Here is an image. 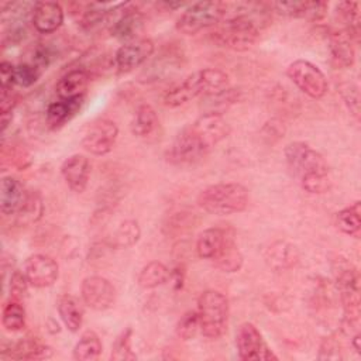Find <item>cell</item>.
I'll list each match as a JSON object with an SVG mask.
<instances>
[{
	"label": "cell",
	"mask_w": 361,
	"mask_h": 361,
	"mask_svg": "<svg viewBox=\"0 0 361 361\" xmlns=\"http://www.w3.org/2000/svg\"><path fill=\"white\" fill-rule=\"evenodd\" d=\"M113 21L110 23V32L118 39L133 41L142 30V14L128 3H117L113 8Z\"/></svg>",
	"instance_id": "4fadbf2b"
},
{
	"label": "cell",
	"mask_w": 361,
	"mask_h": 361,
	"mask_svg": "<svg viewBox=\"0 0 361 361\" xmlns=\"http://www.w3.org/2000/svg\"><path fill=\"white\" fill-rule=\"evenodd\" d=\"M200 331L199 316L196 310H188L176 323V334L182 340L193 338Z\"/></svg>",
	"instance_id": "74e56055"
},
{
	"label": "cell",
	"mask_w": 361,
	"mask_h": 361,
	"mask_svg": "<svg viewBox=\"0 0 361 361\" xmlns=\"http://www.w3.org/2000/svg\"><path fill=\"white\" fill-rule=\"evenodd\" d=\"M343 99L345 102V104L348 106L350 111L358 117V113H360V97H358V90L355 86L353 85H347L344 89H343Z\"/></svg>",
	"instance_id": "b9f144b4"
},
{
	"label": "cell",
	"mask_w": 361,
	"mask_h": 361,
	"mask_svg": "<svg viewBox=\"0 0 361 361\" xmlns=\"http://www.w3.org/2000/svg\"><path fill=\"white\" fill-rule=\"evenodd\" d=\"M224 1H197L180 14L176 21V30L182 34L193 35L220 23L224 18Z\"/></svg>",
	"instance_id": "8992f818"
},
{
	"label": "cell",
	"mask_w": 361,
	"mask_h": 361,
	"mask_svg": "<svg viewBox=\"0 0 361 361\" xmlns=\"http://www.w3.org/2000/svg\"><path fill=\"white\" fill-rule=\"evenodd\" d=\"M309 3L307 0L302 1H275L271 3L269 7H272L278 14L285 17H293V18H306L309 11Z\"/></svg>",
	"instance_id": "ab89813d"
},
{
	"label": "cell",
	"mask_w": 361,
	"mask_h": 361,
	"mask_svg": "<svg viewBox=\"0 0 361 361\" xmlns=\"http://www.w3.org/2000/svg\"><path fill=\"white\" fill-rule=\"evenodd\" d=\"M286 75L298 89L312 99H320L327 92L329 83L326 75L319 66L309 61H293L286 68Z\"/></svg>",
	"instance_id": "52a82bcc"
},
{
	"label": "cell",
	"mask_w": 361,
	"mask_h": 361,
	"mask_svg": "<svg viewBox=\"0 0 361 361\" xmlns=\"http://www.w3.org/2000/svg\"><path fill=\"white\" fill-rule=\"evenodd\" d=\"M158 126L159 120L152 106L141 104L137 107L131 121V131L134 135L140 138H147L157 131Z\"/></svg>",
	"instance_id": "d4e9b609"
},
{
	"label": "cell",
	"mask_w": 361,
	"mask_h": 361,
	"mask_svg": "<svg viewBox=\"0 0 361 361\" xmlns=\"http://www.w3.org/2000/svg\"><path fill=\"white\" fill-rule=\"evenodd\" d=\"M243 254L234 241V234L227 238L224 245L212 259L214 267L223 272H237L243 267Z\"/></svg>",
	"instance_id": "484cf974"
},
{
	"label": "cell",
	"mask_w": 361,
	"mask_h": 361,
	"mask_svg": "<svg viewBox=\"0 0 361 361\" xmlns=\"http://www.w3.org/2000/svg\"><path fill=\"white\" fill-rule=\"evenodd\" d=\"M175 56L178 55H172V54H164L159 58H157L148 68H145L144 71V82H149V80H161V78H164L165 75H171L172 71H175L173 68H171L172 65L178 66L179 63H172L175 62Z\"/></svg>",
	"instance_id": "d590c367"
},
{
	"label": "cell",
	"mask_w": 361,
	"mask_h": 361,
	"mask_svg": "<svg viewBox=\"0 0 361 361\" xmlns=\"http://www.w3.org/2000/svg\"><path fill=\"white\" fill-rule=\"evenodd\" d=\"M27 193L17 178L3 176L0 183V212L6 216L17 214L25 202Z\"/></svg>",
	"instance_id": "ac0fdd59"
},
{
	"label": "cell",
	"mask_w": 361,
	"mask_h": 361,
	"mask_svg": "<svg viewBox=\"0 0 361 361\" xmlns=\"http://www.w3.org/2000/svg\"><path fill=\"white\" fill-rule=\"evenodd\" d=\"M197 316L200 333L207 338H219L227 329L228 300L214 289L204 290L197 299Z\"/></svg>",
	"instance_id": "5b68a950"
},
{
	"label": "cell",
	"mask_w": 361,
	"mask_h": 361,
	"mask_svg": "<svg viewBox=\"0 0 361 361\" xmlns=\"http://www.w3.org/2000/svg\"><path fill=\"white\" fill-rule=\"evenodd\" d=\"M230 83L228 75L216 68H206L186 76L182 82L173 85L164 94V104L166 107H179L197 96H207L219 93Z\"/></svg>",
	"instance_id": "3957f363"
},
{
	"label": "cell",
	"mask_w": 361,
	"mask_h": 361,
	"mask_svg": "<svg viewBox=\"0 0 361 361\" xmlns=\"http://www.w3.org/2000/svg\"><path fill=\"white\" fill-rule=\"evenodd\" d=\"M353 39L344 30H334L329 34V49L336 68H350L355 61Z\"/></svg>",
	"instance_id": "e0dca14e"
},
{
	"label": "cell",
	"mask_w": 361,
	"mask_h": 361,
	"mask_svg": "<svg viewBox=\"0 0 361 361\" xmlns=\"http://www.w3.org/2000/svg\"><path fill=\"white\" fill-rule=\"evenodd\" d=\"M336 226L337 228L351 237L358 238L361 233V206L360 202H354L353 204L341 209L336 214Z\"/></svg>",
	"instance_id": "83f0119b"
},
{
	"label": "cell",
	"mask_w": 361,
	"mask_h": 361,
	"mask_svg": "<svg viewBox=\"0 0 361 361\" xmlns=\"http://www.w3.org/2000/svg\"><path fill=\"white\" fill-rule=\"evenodd\" d=\"M16 104H17V96H16V93H14V90H13V86H10V87H1L0 114L13 113Z\"/></svg>",
	"instance_id": "7bdbcfd3"
},
{
	"label": "cell",
	"mask_w": 361,
	"mask_h": 361,
	"mask_svg": "<svg viewBox=\"0 0 361 361\" xmlns=\"http://www.w3.org/2000/svg\"><path fill=\"white\" fill-rule=\"evenodd\" d=\"M30 59L25 61L37 68H39L41 71L47 69V66L52 62V59L55 58V51L52 49V47H49V44L45 42H37L31 47L30 52H28Z\"/></svg>",
	"instance_id": "f35d334b"
},
{
	"label": "cell",
	"mask_w": 361,
	"mask_h": 361,
	"mask_svg": "<svg viewBox=\"0 0 361 361\" xmlns=\"http://www.w3.org/2000/svg\"><path fill=\"white\" fill-rule=\"evenodd\" d=\"M235 345L238 357L244 361L278 360L272 350L264 341L262 334L252 323H243L235 333Z\"/></svg>",
	"instance_id": "9c48e42d"
},
{
	"label": "cell",
	"mask_w": 361,
	"mask_h": 361,
	"mask_svg": "<svg viewBox=\"0 0 361 361\" xmlns=\"http://www.w3.org/2000/svg\"><path fill=\"white\" fill-rule=\"evenodd\" d=\"M1 323L7 331H20L25 327V310L21 300L10 298L3 306Z\"/></svg>",
	"instance_id": "d6a6232c"
},
{
	"label": "cell",
	"mask_w": 361,
	"mask_h": 361,
	"mask_svg": "<svg viewBox=\"0 0 361 361\" xmlns=\"http://www.w3.org/2000/svg\"><path fill=\"white\" fill-rule=\"evenodd\" d=\"M28 279L24 274V271H13L11 276H10V283H8V289H10V298L21 300L23 298H25L27 290H28Z\"/></svg>",
	"instance_id": "60d3db41"
},
{
	"label": "cell",
	"mask_w": 361,
	"mask_h": 361,
	"mask_svg": "<svg viewBox=\"0 0 361 361\" xmlns=\"http://www.w3.org/2000/svg\"><path fill=\"white\" fill-rule=\"evenodd\" d=\"M44 214V202L38 192H28L24 204L17 212V223L28 226L37 223Z\"/></svg>",
	"instance_id": "4dcf8cb0"
},
{
	"label": "cell",
	"mask_w": 361,
	"mask_h": 361,
	"mask_svg": "<svg viewBox=\"0 0 361 361\" xmlns=\"http://www.w3.org/2000/svg\"><path fill=\"white\" fill-rule=\"evenodd\" d=\"M90 75L80 69L75 68L68 71L56 83L55 92L59 99H78L85 97Z\"/></svg>",
	"instance_id": "d6986e66"
},
{
	"label": "cell",
	"mask_w": 361,
	"mask_h": 361,
	"mask_svg": "<svg viewBox=\"0 0 361 361\" xmlns=\"http://www.w3.org/2000/svg\"><path fill=\"white\" fill-rule=\"evenodd\" d=\"M131 337H133L131 327H127L117 336L111 347L110 358L113 361H133L137 358L135 353L131 348Z\"/></svg>",
	"instance_id": "e575fe53"
},
{
	"label": "cell",
	"mask_w": 361,
	"mask_h": 361,
	"mask_svg": "<svg viewBox=\"0 0 361 361\" xmlns=\"http://www.w3.org/2000/svg\"><path fill=\"white\" fill-rule=\"evenodd\" d=\"M337 289L344 307L345 324L357 327L360 319V276L355 268L347 267L338 272Z\"/></svg>",
	"instance_id": "ba28073f"
},
{
	"label": "cell",
	"mask_w": 361,
	"mask_h": 361,
	"mask_svg": "<svg viewBox=\"0 0 361 361\" xmlns=\"http://www.w3.org/2000/svg\"><path fill=\"white\" fill-rule=\"evenodd\" d=\"M250 202L248 189L237 182L210 185L197 196V204L212 214H234L247 209Z\"/></svg>",
	"instance_id": "277c9868"
},
{
	"label": "cell",
	"mask_w": 361,
	"mask_h": 361,
	"mask_svg": "<svg viewBox=\"0 0 361 361\" xmlns=\"http://www.w3.org/2000/svg\"><path fill=\"white\" fill-rule=\"evenodd\" d=\"M231 228L223 227H209L203 230L196 240V252L203 259H213L214 255L224 245L227 238L233 235Z\"/></svg>",
	"instance_id": "ffe728a7"
},
{
	"label": "cell",
	"mask_w": 361,
	"mask_h": 361,
	"mask_svg": "<svg viewBox=\"0 0 361 361\" xmlns=\"http://www.w3.org/2000/svg\"><path fill=\"white\" fill-rule=\"evenodd\" d=\"M265 259L268 265L276 271L288 269L298 261V252L292 244L285 241H276L267 250Z\"/></svg>",
	"instance_id": "cb8c5ba5"
},
{
	"label": "cell",
	"mask_w": 361,
	"mask_h": 361,
	"mask_svg": "<svg viewBox=\"0 0 361 361\" xmlns=\"http://www.w3.org/2000/svg\"><path fill=\"white\" fill-rule=\"evenodd\" d=\"M24 274L34 288L52 286L59 275L58 262L45 254H34L24 264Z\"/></svg>",
	"instance_id": "5bb4252c"
},
{
	"label": "cell",
	"mask_w": 361,
	"mask_h": 361,
	"mask_svg": "<svg viewBox=\"0 0 361 361\" xmlns=\"http://www.w3.org/2000/svg\"><path fill=\"white\" fill-rule=\"evenodd\" d=\"M42 71L28 62H21L14 66L13 72V82L21 87H30L39 79Z\"/></svg>",
	"instance_id": "8d00e7d4"
},
{
	"label": "cell",
	"mask_w": 361,
	"mask_h": 361,
	"mask_svg": "<svg viewBox=\"0 0 361 361\" xmlns=\"http://www.w3.org/2000/svg\"><path fill=\"white\" fill-rule=\"evenodd\" d=\"M241 97V92L238 89L227 87L219 93L207 94L202 97V107L204 113L221 114L234 103H237Z\"/></svg>",
	"instance_id": "4316f807"
},
{
	"label": "cell",
	"mask_w": 361,
	"mask_h": 361,
	"mask_svg": "<svg viewBox=\"0 0 361 361\" xmlns=\"http://www.w3.org/2000/svg\"><path fill=\"white\" fill-rule=\"evenodd\" d=\"M61 175L71 190L82 193L89 182L90 162L85 155L73 154L62 162Z\"/></svg>",
	"instance_id": "9a60e30c"
},
{
	"label": "cell",
	"mask_w": 361,
	"mask_h": 361,
	"mask_svg": "<svg viewBox=\"0 0 361 361\" xmlns=\"http://www.w3.org/2000/svg\"><path fill=\"white\" fill-rule=\"evenodd\" d=\"M16 360H45L52 357V348L35 338H24L8 348H3V355Z\"/></svg>",
	"instance_id": "7402d4cb"
},
{
	"label": "cell",
	"mask_w": 361,
	"mask_h": 361,
	"mask_svg": "<svg viewBox=\"0 0 361 361\" xmlns=\"http://www.w3.org/2000/svg\"><path fill=\"white\" fill-rule=\"evenodd\" d=\"M80 296L90 309L107 310L116 302V289L109 279L92 275L82 281Z\"/></svg>",
	"instance_id": "7c38bea8"
},
{
	"label": "cell",
	"mask_w": 361,
	"mask_h": 361,
	"mask_svg": "<svg viewBox=\"0 0 361 361\" xmlns=\"http://www.w3.org/2000/svg\"><path fill=\"white\" fill-rule=\"evenodd\" d=\"M31 23L41 34L55 32L63 23V8L56 1H37L31 11Z\"/></svg>",
	"instance_id": "2e32d148"
},
{
	"label": "cell",
	"mask_w": 361,
	"mask_h": 361,
	"mask_svg": "<svg viewBox=\"0 0 361 361\" xmlns=\"http://www.w3.org/2000/svg\"><path fill=\"white\" fill-rule=\"evenodd\" d=\"M58 313L65 324V327L75 333L82 327L83 323V309L76 298L71 295H62L58 299Z\"/></svg>",
	"instance_id": "603a6c76"
},
{
	"label": "cell",
	"mask_w": 361,
	"mask_h": 361,
	"mask_svg": "<svg viewBox=\"0 0 361 361\" xmlns=\"http://www.w3.org/2000/svg\"><path fill=\"white\" fill-rule=\"evenodd\" d=\"M171 278V271L159 261L148 262L138 274V285L144 289H154L166 283Z\"/></svg>",
	"instance_id": "f1b7e54d"
},
{
	"label": "cell",
	"mask_w": 361,
	"mask_h": 361,
	"mask_svg": "<svg viewBox=\"0 0 361 361\" xmlns=\"http://www.w3.org/2000/svg\"><path fill=\"white\" fill-rule=\"evenodd\" d=\"M102 341L94 331H86L73 347V358L78 361H94L100 357Z\"/></svg>",
	"instance_id": "f546056e"
},
{
	"label": "cell",
	"mask_w": 361,
	"mask_h": 361,
	"mask_svg": "<svg viewBox=\"0 0 361 361\" xmlns=\"http://www.w3.org/2000/svg\"><path fill=\"white\" fill-rule=\"evenodd\" d=\"M155 45L149 38H137L121 45L114 54V66L120 73H128L141 66L152 54Z\"/></svg>",
	"instance_id": "8fae6325"
},
{
	"label": "cell",
	"mask_w": 361,
	"mask_h": 361,
	"mask_svg": "<svg viewBox=\"0 0 361 361\" xmlns=\"http://www.w3.org/2000/svg\"><path fill=\"white\" fill-rule=\"evenodd\" d=\"M83 97L78 99H58L48 104L45 111V121L51 130H58L66 124L82 107Z\"/></svg>",
	"instance_id": "44dd1931"
},
{
	"label": "cell",
	"mask_w": 361,
	"mask_h": 361,
	"mask_svg": "<svg viewBox=\"0 0 361 361\" xmlns=\"http://www.w3.org/2000/svg\"><path fill=\"white\" fill-rule=\"evenodd\" d=\"M360 4L355 1H341L337 6V13L344 24V31L348 32L353 41L360 39Z\"/></svg>",
	"instance_id": "1f68e13d"
},
{
	"label": "cell",
	"mask_w": 361,
	"mask_h": 361,
	"mask_svg": "<svg viewBox=\"0 0 361 361\" xmlns=\"http://www.w3.org/2000/svg\"><path fill=\"white\" fill-rule=\"evenodd\" d=\"M228 134L230 126L221 114L203 113L175 137L165 158L179 166L195 164Z\"/></svg>",
	"instance_id": "6da1fadb"
},
{
	"label": "cell",
	"mask_w": 361,
	"mask_h": 361,
	"mask_svg": "<svg viewBox=\"0 0 361 361\" xmlns=\"http://www.w3.org/2000/svg\"><path fill=\"white\" fill-rule=\"evenodd\" d=\"M140 235L141 230L138 223L135 220H126L116 230L110 244L116 248H128L133 247L140 240Z\"/></svg>",
	"instance_id": "836d02e7"
},
{
	"label": "cell",
	"mask_w": 361,
	"mask_h": 361,
	"mask_svg": "<svg viewBox=\"0 0 361 361\" xmlns=\"http://www.w3.org/2000/svg\"><path fill=\"white\" fill-rule=\"evenodd\" d=\"M285 161L309 193H324L331 186L330 169L324 157L303 141H293L285 148Z\"/></svg>",
	"instance_id": "7a4b0ae2"
},
{
	"label": "cell",
	"mask_w": 361,
	"mask_h": 361,
	"mask_svg": "<svg viewBox=\"0 0 361 361\" xmlns=\"http://www.w3.org/2000/svg\"><path fill=\"white\" fill-rule=\"evenodd\" d=\"M117 135V124L113 120L100 118L89 126L83 135L82 147L93 155H106L113 149Z\"/></svg>",
	"instance_id": "30bf717a"
}]
</instances>
